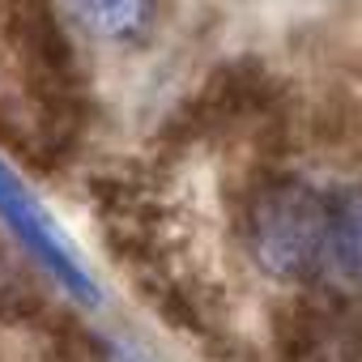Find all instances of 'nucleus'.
I'll list each match as a JSON object with an SVG mask.
<instances>
[{
	"label": "nucleus",
	"instance_id": "nucleus-3",
	"mask_svg": "<svg viewBox=\"0 0 362 362\" xmlns=\"http://www.w3.org/2000/svg\"><path fill=\"white\" fill-rule=\"evenodd\" d=\"M273 94H277V86L264 73V64H256V60L222 64L166 119V136L170 141H209V136L235 132V128L252 124L256 115H264L273 107Z\"/></svg>",
	"mask_w": 362,
	"mask_h": 362
},
{
	"label": "nucleus",
	"instance_id": "nucleus-6",
	"mask_svg": "<svg viewBox=\"0 0 362 362\" xmlns=\"http://www.w3.org/2000/svg\"><path fill=\"white\" fill-rule=\"evenodd\" d=\"M328 260L332 269L362 290V184L337 197L332 205V235H328Z\"/></svg>",
	"mask_w": 362,
	"mask_h": 362
},
{
	"label": "nucleus",
	"instance_id": "nucleus-1",
	"mask_svg": "<svg viewBox=\"0 0 362 362\" xmlns=\"http://www.w3.org/2000/svg\"><path fill=\"white\" fill-rule=\"evenodd\" d=\"M328 235L332 205L303 179H269L243 205L247 256L273 281H311L328 264Z\"/></svg>",
	"mask_w": 362,
	"mask_h": 362
},
{
	"label": "nucleus",
	"instance_id": "nucleus-5",
	"mask_svg": "<svg viewBox=\"0 0 362 362\" xmlns=\"http://www.w3.org/2000/svg\"><path fill=\"white\" fill-rule=\"evenodd\" d=\"M81 26L111 47H141L153 35L158 0H73Z\"/></svg>",
	"mask_w": 362,
	"mask_h": 362
},
{
	"label": "nucleus",
	"instance_id": "nucleus-4",
	"mask_svg": "<svg viewBox=\"0 0 362 362\" xmlns=\"http://www.w3.org/2000/svg\"><path fill=\"white\" fill-rule=\"evenodd\" d=\"M332 320L315 298H290L273 311V345L281 362H324Z\"/></svg>",
	"mask_w": 362,
	"mask_h": 362
},
{
	"label": "nucleus",
	"instance_id": "nucleus-2",
	"mask_svg": "<svg viewBox=\"0 0 362 362\" xmlns=\"http://www.w3.org/2000/svg\"><path fill=\"white\" fill-rule=\"evenodd\" d=\"M13 35H18L22 81H26V94L39 111L43 132L52 141H77L86 90H81L77 52H73L60 18L52 13L47 0H18Z\"/></svg>",
	"mask_w": 362,
	"mask_h": 362
}]
</instances>
